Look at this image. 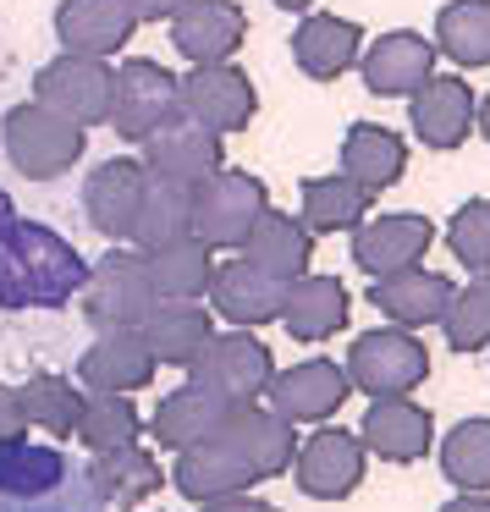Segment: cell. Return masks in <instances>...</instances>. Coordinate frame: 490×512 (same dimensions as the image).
<instances>
[{
	"mask_svg": "<svg viewBox=\"0 0 490 512\" xmlns=\"http://www.w3.org/2000/svg\"><path fill=\"white\" fill-rule=\"evenodd\" d=\"M435 56H446L457 72L490 67V0H446L435 12Z\"/></svg>",
	"mask_w": 490,
	"mask_h": 512,
	"instance_id": "obj_34",
	"label": "cell"
},
{
	"mask_svg": "<svg viewBox=\"0 0 490 512\" xmlns=\"http://www.w3.org/2000/svg\"><path fill=\"white\" fill-rule=\"evenodd\" d=\"M281 12H303V6H309V0H276Z\"/></svg>",
	"mask_w": 490,
	"mask_h": 512,
	"instance_id": "obj_47",
	"label": "cell"
},
{
	"mask_svg": "<svg viewBox=\"0 0 490 512\" xmlns=\"http://www.w3.org/2000/svg\"><path fill=\"white\" fill-rule=\"evenodd\" d=\"M149 276H155V292L160 298H188L199 303L210 292V276H215V248H204L199 237H182L171 248H155L144 254Z\"/></svg>",
	"mask_w": 490,
	"mask_h": 512,
	"instance_id": "obj_36",
	"label": "cell"
},
{
	"mask_svg": "<svg viewBox=\"0 0 490 512\" xmlns=\"http://www.w3.org/2000/svg\"><path fill=\"white\" fill-rule=\"evenodd\" d=\"M441 474L452 479L457 490H479V496H490V419H463L457 430H446Z\"/></svg>",
	"mask_w": 490,
	"mask_h": 512,
	"instance_id": "obj_39",
	"label": "cell"
},
{
	"mask_svg": "<svg viewBox=\"0 0 490 512\" xmlns=\"http://www.w3.org/2000/svg\"><path fill=\"white\" fill-rule=\"evenodd\" d=\"M144 342L149 353H155V364H171V369H193L199 364V353L210 347L215 325H210V309L204 303H188V298H160L155 314H149L144 325Z\"/></svg>",
	"mask_w": 490,
	"mask_h": 512,
	"instance_id": "obj_27",
	"label": "cell"
},
{
	"mask_svg": "<svg viewBox=\"0 0 490 512\" xmlns=\"http://www.w3.org/2000/svg\"><path fill=\"white\" fill-rule=\"evenodd\" d=\"M127 237L138 243V254H155V248H171V243H182V237H193V188L149 177Z\"/></svg>",
	"mask_w": 490,
	"mask_h": 512,
	"instance_id": "obj_32",
	"label": "cell"
},
{
	"mask_svg": "<svg viewBox=\"0 0 490 512\" xmlns=\"http://www.w3.org/2000/svg\"><path fill=\"white\" fill-rule=\"evenodd\" d=\"M270 210V193L259 177L221 166L210 182L193 188V237L204 248H243V237L254 232V221Z\"/></svg>",
	"mask_w": 490,
	"mask_h": 512,
	"instance_id": "obj_7",
	"label": "cell"
},
{
	"mask_svg": "<svg viewBox=\"0 0 490 512\" xmlns=\"http://www.w3.org/2000/svg\"><path fill=\"white\" fill-rule=\"evenodd\" d=\"M369 204H375V193H364L358 182H347L342 171H331V177H309L298 193V221L309 226V232H358V226L369 221Z\"/></svg>",
	"mask_w": 490,
	"mask_h": 512,
	"instance_id": "obj_35",
	"label": "cell"
},
{
	"mask_svg": "<svg viewBox=\"0 0 490 512\" xmlns=\"http://www.w3.org/2000/svg\"><path fill=\"white\" fill-rule=\"evenodd\" d=\"M0 512H105L89 474L61 446L6 441L0 446Z\"/></svg>",
	"mask_w": 490,
	"mask_h": 512,
	"instance_id": "obj_2",
	"label": "cell"
},
{
	"mask_svg": "<svg viewBox=\"0 0 490 512\" xmlns=\"http://www.w3.org/2000/svg\"><path fill=\"white\" fill-rule=\"evenodd\" d=\"M441 331L452 353H490V276H474L463 292H452Z\"/></svg>",
	"mask_w": 490,
	"mask_h": 512,
	"instance_id": "obj_40",
	"label": "cell"
},
{
	"mask_svg": "<svg viewBox=\"0 0 490 512\" xmlns=\"http://www.w3.org/2000/svg\"><path fill=\"white\" fill-rule=\"evenodd\" d=\"M474 111H479V94L468 78H430L419 94L408 100V122L413 138L424 149H463L474 138Z\"/></svg>",
	"mask_w": 490,
	"mask_h": 512,
	"instance_id": "obj_17",
	"label": "cell"
},
{
	"mask_svg": "<svg viewBox=\"0 0 490 512\" xmlns=\"http://www.w3.org/2000/svg\"><path fill=\"white\" fill-rule=\"evenodd\" d=\"M23 435H28L23 402H17L12 386H0V446H6V441H23Z\"/></svg>",
	"mask_w": 490,
	"mask_h": 512,
	"instance_id": "obj_42",
	"label": "cell"
},
{
	"mask_svg": "<svg viewBox=\"0 0 490 512\" xmlns=\"http://www.w3.org/2000/svg\"><path fill=\"white\" fill-rule=\"evenodd\" d=\"M127 12H133V23H155V17H171L182 6V0H122Z\"/></svg>",
	"mask_w": 490,
	"mask_h": 512,
	"instance_id": "obj_43",
	"label": "cell"
},
{
	"mask_svg": "<svg viewBox=\"0 0 490 512\" xmlns=\"http://www.w3.org/2000/svg\"><path fill=\"white\" fill-rule=\"evenodd\" d=\"M111 94H116V72L105 67V61L67 56V50H61L56 61H45L39 78H34V100L45 105V111L78 122V127L111 122Z\"/></svg>",
	"mask_w": 490,
	"mask_h": 512,
	"instance_id": "obj_9",
	"label": "cell"
},
{
	"mask_svg": "<svg viewBox=\"0 0 490 512\" xmlns=\"http://www.w3.org/2000/svg\"><path fill=\"white\" fill-rule=\"evenodd\" d=\"M347 380L353 391H364L369 402L380 397H413L430 375V347L419 342V331H402V325H375L347 347Z\"/></svg>",
	"mask_w": 490,
	"mask_h": 512,
	"instance_id": "obj_3",
	"label": "cell"
},
{
	"mask_svg": "<svg viewBox=\"0 0 490 512\" xmlns=\"http://www.w3.org/2000/svg\"><path fill=\"white\" fill-rule=\"evenodd\" d=\"M83 474H89L100 507L105 501H111V507H144V501L166 485V468H160L155 452H144L138 441L116 446V452H94V463L83 468Z\"/></svg>",
	"mask_w": 490,
	"mask_h": 512,
	"instance_id": "obj_31",
	"label": "cell"
},
{
	"mask_svg": "<svg viewBox=\"0 0 490 512\" xmlns=\"http://www.w3.org/2000/svg\"><path fill=\"white\" fill-rule=\"evenodd\" d=\"M402 171H408V144H402V133H391V127L380 122H353L342 138V177L358 182L364 193H386L402 182Z\"/></svg>",
	"mask_w": 490,
	"mask_h": 512,
	"instance_id": "obj_28",
	"label": "cell"
},
{
	"mask_svg": "<svg viewBox=\"0 0 490 512\" xmlns=\"http://www.w3.org/2000/svg\"><path fill=\"white\" fill-rule=\"evenodd\" d=\"M199 512H276V507L259 501V496H226V501H210V507H199Z\"/></svg>",
	"mask_w": 490,
	"mask_h": 512,
	"instance_id": "obj_44",
	"label": "cell"
},
{
	"mask_svg": "<svg viewBox=\"0 0 490 512\" xmlns=\"http://www.w3.org/2000/svg\"><path fill=\"white\" fill-rule=\"evenodd\" d=\"M452 276H441V270H397V276H380L375 281V309L386 314L391 325H402V331H424V325H441L446 309H452Z\"/></svg>",
	"mask_w": 490,
	"mask_h": 512,
	"instance_id": "obj_25",
	"label": "cell"
},
{
	"mask_svg": "<svg viewBox=\"0 0 490 512\" xmlns=\"http://www.w3.org/2000/svg\"><path fill=\"white\" fill-rule=\"evenodd\" d=\"M221 166H226L221 133L188 122V116H177V122L155 127V133L144 138V171H149V177H166V182H182V188H199V182H210Z\"/></svg>",
	"mask_w": 490,
	"mask_h": 512,
	"instance_id": "obj_13",
	"label": "cell"
},
{
	"mask_svg": "<svg viewBox=\"0 0 490 512\" xmlns=\"http://www.w3.org/2000/svg\"><path fill=\"white\" fill-rule=\"evenodd\" d=\"M188 375H193V386L221 397L226 408H248V402H259L270 391L276 358H270V347L254 331H215Z\"/></svg>",
	"mask_w": 490,
	"mask_h": 512,
	"instance_id": "obj_6",
	"label": "cell"
},
{
	"mask_svg": "<svg viewBox=\"0 0 490 512\" xmlns=\"http://www.w3.org/2000/svg\"><path fill=\"white\" fill-rule=\"evenodd\" d=\"M226 446H232L237 457H243L248 468H254V479H276L292 468V457H298V424H287L276 408H259V402H248V408H232L226 413L221 430Z\"/></svg>",
	"mask_w": 490,
	"mask_h": 512,
	"instance_id": "obj_18",
	"label": "cell"
},
{
	"mask_svg": "<svg viewBox=\"0 0 490 512\" xmlns=\"http://www.w3.org/2000/svg\"><path fill=\"white\" fill-rule=\"evenodd\" d=\"M441 512H490V496H479V490H457Z\"/></svg>",
	"mask_w": 490,
	"mask_h": 512,
	"instance_id": "obj_45",
	"label": "cell"
},
{
	"mask_svg": "<svg viewBox=\"0 0 490 512\" xmlns=\"http://www.w3.org/2000/svg\"><path fill=\"white\" fill-rule=\"evenodd\" d=\"M226 413H232V408H226L221 397H210L204 386H193V380H188V386H177V391H166V397H160L155 424H149V430H155L160 446L182 452V446L210 441V435L226 424Z\"/></svg>",
	"mask_w": 490,
	"mask_h": 512,
	"instance_id": "obj_33",
	"label": "cell"
},
{
	"mask_svg": "<svg viewBox=\"0 0 490 512\" xmlns=\"http://www.w3.org/2000/svg\"><path fill=\"white\" fill-rule=\"evenodd\" d=\"M358 56H364V28L347 23V17L314 12V17H303L298 34H292V61L320 83H331V78H342L347 67H358Z\"/></svg>",
	"mask_w": 490,
	"mask_h": 512,
	"instance_id": "obj_29",
	"label": "cell"
},
{
	"mask_svg": "<svg viewBox=\"0 0 490 512\" xmlns=\"http://www.w3.org/2000/svg\"><path fill=\"white\" fill-rule=\"evenodd\" d=\"M89 265L61 232L28 221L0 193V309H61L78 298Z\"/></svg>",
	"mask_w": 490,
	"mask_h": 512,
	"instance_id": "obj_1",
	"label": "cell"
},
{
	"mask_svg": "<svg viewBox=\"0 0 490 512\" xmlns=\"http://www.w3.org/2000/svg\"><path fill=\"white\" fill-rule=\"evenodd\" d=\"M347 391H353V380H347L342 364H331V358H303L292 369H276L265 397L287 424H331L342 413Z\"/></svg>",
	"mask_w": 490,
	"mask_h": 512,
	"instance_id": "obj_12",
	"label": "cell"
},
{
	"mask_svg": "<svg viewBox=\"0 0 490 512\" xmlns=\"http://www.w3.org/2000/svg\"><path fill=\"white\" fill-rule=\"evenodd\" d=\"M133 12L122 0H61L56 6V34H61V50L67 56H89V61H105L133 39Z\"/></svg>",
	"mask_w": 490,
	"mask_h": 512,
	"instance_id": "obj_23",
	"label": "cell"
},
{
	"mask_svg": "<svg viewBox=\"0 0 490 512\" xmlns=\"http://www.w3.org/2000/svg\"><path fill=\"white\" fill-rule=\"evenodd\" d=\"M446 248L457 254V265L490 276V199H468L463 210L446 221Z\"/></svg>",
	"mask_w": 490,
	"mask_h": 512,
	"instance_id": "obj_41",
	"label": "cell"
},
{
	"mask_svg": "<svg viewBox=\"0 0 490 512\" xmlns=\"http://www.w3.org/2000/svg\"><path fill=\"white\" fill-rule=\"evenodd\" d=\"M72 435H78L89 452H116V446H133L138 435H144V419H138L133 397H122V391H89Z\"/></svg>",
	"mask_w": 490,
	"mask_h": 512,
	"instance_id": "obj_38",
	"label": "cell"
},
{
	"mask_svg": "<svg viewBox=\"0 0 490 512\" xmlns=\"http://www.w3.org/2000/svg\"><path fill=\"white\" fill-rule=\"evenodd\" d=\"M155 353H149L144 331H100V342L78 358V386L83 391H122L133 397L138 386L155 380Z\"/></svg>",
	"mask_w": 490,
	"mask_h": 512,
	"instance_id": "obj_22",
	"label": "cell"
},
{
	"mask_svg": "<svg viewBox=\"0 0 490 512\" xmlns=\"http://www.w3.org/2000/svg\"><path fill=\"white\" fill-rule=\"evenodd\" d=\"M210 309L221 314L232 331H254V325L281 320V303H287V287L265 270H254L248 259H232V265H215L210 276Z\"/></svg>",
	"mask_w": 490,
	"mask_h": 512,
	"instance_id": "obj_19",
	"label": "cell"
},
{
	"mask_svg": "<svg viewBox=\"0 0 490 512\" xmlns=\"http://www.w3.org/2000/svg\"><path fill=\"white\" fill-rule=\"evenodd\" d=\"M364 463H369V452L353 430H314L309 441H298L292 479L314 501H342L364 485Z\"/></svg>",
	"mask_w": 490,
	"mask_h": 512,
	"instance_id": "obj_11",
	"label": "cell"
},
{
	"mask_svg": "<svg viewBox=\"0 0 490 512\" xmlns=\"http://www.w3.org/2000/svg\"><path fill=\"white\" fill-rule=\"evenodd\" d=\"M83 314H89L100 331H138V325L155 314L160 292H155V276H149L144 254H105L100 265H89V281H83Z\"/></svg>",
	"mask_w": 490,
	"mask_h": 512,
	"instance_id": "obj_5",
	"label": "cell"
},
{
	"mask_svg": "<svg viewBox=\"0 0 490 512\" xmlns=\"http://www.w3.org/2000/svg\"><path fill=\"white\" fill-rule=\"evenodd\" d=\"M259 111V94L254 83L243 78V67H193L188 78H182V116L199 127H210V133H243L248 122H254Z\"/></svg>",
	"mask_w": 490,
	"mask_h": 512,
	"instance_id": "obj_14",
	"label": "cell"
},
{
	"mask_svg": "<svg viewBox=\"0 0 490 512\" xmlns=\"http://www.w3.org/2000/svg\"><path fill=\"white\" fill-rule=\"evenodd\" d=\"M358 441L380 463H419L435 441V419L413 397H380V402H369L364 424H358Z\"/></svg>",
	"mask_w": 490,
	"mask_h": 512,
	"instance_id": "obj_20",
	"label": "cell"
},
{
	"mask_svg": "<svg viewBox=\"0 0 490 512\" xmlns=\"http://www.w3.org/2000/svg\"><path fill=\"white\" fill-rule=\"evenodd\" d=\"M182 116V78L166 72L160 61L138 56L116 67V94H111V127L127 144H144L155 127Z\"/></svg>",
	"mask_w": 490,
	"mask_h": 512,
	"instance_id": "obj_8",
	"label": "cell"
},
{
	"mask_svg": "<svg viewBox=\"0 0 490 512\" xmlns=\"http://www.w3.org/2000/svg\"><path fill=\"white\" fill-rule=\"evenodd\" d=\"M243 259L265 276H276L281 287H292L298 276H309V259H314V232L287 210H265L254 221V232L243 237Z\"/></svg>",
	"mask_w": 490,
	"mask_h": 512,
	"instance_id": "obj_26",
	"label": "cell"
},
{
	"mask_svg": "<svg viewBox=\"0 0 490 512\" xmlns=\"http://www.w3.org/2000/svg\"><path fill=\"white\" fill-rule=\"evenodd\" d=\"M430 243H435L430 215H375V221H364L353 232V265L364 270L369 281H380V276L424 265Z\"/></svg>",
	"mask_w": 490,
	"mask_h": 512,
	"instance_id": "obj_15",
	"label": "cell"
},
{
	"mask_svg": "<svg viewBox=\"0 0 490 512\" xmlns=\"http://www.w3.org/2000/svg\"><path fill=\"white\" fill-rule=\"evenodd\" d=\"M353 314V298L336 276H298L287 287V303H281V320H287V336L292 342H325L336 336Z\"/></svg>",
	"mask_w": 490,
	"mask_h": 512,
	"instance_id": "obj_30",
	"label": "cell"
},
{
	"mask_svg": "<svg viewBox=\"0 0 490 512\" xmlns=\"http://www.w3.org/2000/svg\"><path fill=\"white\" fill-rule=\"evenodd\" d=\"M83 397H89V391H83L78 380H67V375H34L23 391H17L28 430H45V435H56V441H67V435L78 430Z\"/></svg>",
	"mask_w": 490,
	"mask_h": 512,
	"instance_id": "obj_37",
	"label": "cell"
},
{
	"mask_svg": "<svg viewBox=\"0 0 490 512\" xmlns=\"http://www.w3.org/2000/svg\"><path fill=\"white\" fill-rule=\"evenodd\" d=\"M144 182H149L144 160L116 155V160H105V166H94V177L83 182V210H89L94 232L111 237V243L133 232V215H138V199H144Z\"/></svg>",
	"mask_w": 490,
	"mask_h": 512,
	"instance_id": "obj_24",
	"label": "cell"
},
{
	"mask_svg": "<svg viewBox=\"0 0 490 512\" xmlns=\"http://www.w3.org/2000/svg\"><path fill=\"white\" fill-rule=\"evenodd\" d=\"M358 67H364L369 94H380V100H413L435 78V45L424 34H413V28H397V34H380L358 56Z\"/></svg>",
	"mask_w": 490,
	"mask_h": 512,
	"instance_id": "obj_16",
	"label": "cell"
},
{
	"mask_svg": "<svg viewBox=\"0 0 490 512\" xmlns=\"http://www.w3.org/2000/svg\"><path fill=\"white\" fill-rule=\"evenodd\" d=\"M248 39V12L237 0H182L171 12V45L188 67H226Z\"/></svg>",
	"mask_w": 490,
	"mask_h": 512,
	"instance_id": "obj_10",
	"label": "cell"
},
{
	"mask_svg": "<svg viewBox=\"0 0 490 512\" xmlns=\"http://www.w3.org/2000/svg\"><path fill=\"white\" fill-rule=\"evenodd\" d=\"M474 133H485V144H490V94L479 100V111H474Z\"/></svg>",
	"mask_w": 490,
	"mask_h": 512,
	"instance_id": "obj_46",
	"label": "cell"
},
{
	"mask_svg": "<svg viewBox=\"0 0 490 512\" xmlns=\"http://www.w3.org/2000/svg\"><path fill=\"white\" fill-rule=\"evenodd\" d=\"M0 144H6V160L23 171L28 182H50L83 155L89 144V127L67 122V116L45 111V105H12L6 122H0Z\"/></svg>",
	"mask_w": 490,
	"mask_h": 512,
	"instance_id": "obj_4",
	"label": "cell"
},
{
	"mask_svg": "<svg viewBox=\"0 0 490 512\" xmlns=\"http://www.w3.org/2000/svg\"><path fill=\"white\" fill-rule=\"evenodd\" d=\"M171 485H177L188 501L210 507V501H226V496H248V485H254V468H248L243 457H237L232 446L221 441V435H210V441L182 446V452H177Z\"/></svg>",
	"mask_w": 490,
	"mask_h": 512,
	"instance_id": "obj_21",
	"label": "cell"
}]
</instances>
